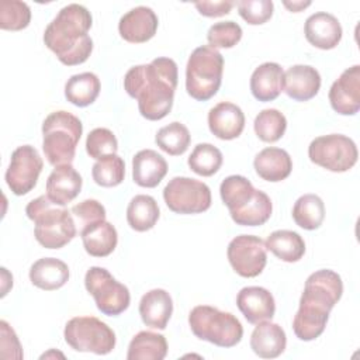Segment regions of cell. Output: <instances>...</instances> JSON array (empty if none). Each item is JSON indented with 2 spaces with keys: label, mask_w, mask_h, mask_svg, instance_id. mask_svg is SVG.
Masks as SVG:
<instances>
[{
  "label": "cell",
  "mask_w": 360,
  "mask_h": 360,
  "mask_svg": "<svg viewBox=\"0 0 360 360\" xmlns=\"http://www.w3.org/2000/svg\"><path fill=\"white\" fill-rule=\"evenodd\" d=\"M177 79V63L170 58H156L150 63L131 68L125 73L124 89L138 101L143 118L159 121L173 107Z\"/></svg>",
  "instance_id": "obj_1"
},
{
  "label": "cell",
  "mask_w": 360,
  "mask_h": 360,
  "mask_svg": "<svg viewBox=\"0 0 360 360\" xmlns=\"http://www.w3.org/2000/svg\"><path fill=\"white\" fill-rule=\"evenodd\" d=\"M343 294V283L333 270L322 269L312 273L300 300V308L292 319V330L300 340L319 338L328 323L329 312Z\"/></svg>",
  "instance_id": "obj_2"
},
{
  "label": "cell",
  "mask_w": 360,
  "mask_h": 360,
  "mask_svg": "<svg viewBox=\"0 0 360 360\" xmlns=\"http://www.w3.org/2000/svg\"><path fill=\"white\" fill-rule=\"evenodd\" d=\"M91 24V14L84 6L68 4L46 25L44 42L63 65L84 63L93 51V39L89 35Z\"/></svg>",
  "instance_id": "obj_3"
},
{
  "label": "cell",
  "mask_w": 360,
  "mask_h": 360,
  "mask_svg": "<svg viewBox=\"0 0 360 360\" xmlns=\"http://www.w3.org/2000/svg\"><path fill=\"white\" fill-rule=\"evenodd\" d=\"M27 217L34 221V235L37 242L46 249H60L77 233L76 222L66 208L53 204L46 195L28 202Z\"/></svg>",
  "instance_id": "obj_4"
},
{
  "label": "cell",
  "mask_w": 360,
  "mask_h": 360,
  "mask_svg": "<svg viewBox=\"0 0 360 360\" xmlns=\"http://www.w3.org/2000/svg\"><path fill=\"white\" fill-rule=\"evenodd\" d=\"M82 121L68 111H53L42 122V149L53 166L72 165L76 146L82 138Z\"/></svg>",
  "instance_id": "obj_5"
},
{
  "label": "cell",
  "mask_w": 360,
  "mask_h": 360,
  "mask_svg": "<svg viewBox=\"0 0 360 360\" xmlns=\"http://www.w3.org/2000/svg\"><path fill=\"white\" fill-rule=\"evenodd\" d=\"M224 56L210 45L195 48L186 66V90L197 101H207L221 87Z\"/></svg>",
  "instance_id": "obj_6"
},
{
  "label": "cell",
  "mask_w": 360,
  "mask_h": 360,
  "mask_svg": "<svg viewBox=\"0 0 360 360\" xmlns=\"http://www.w3.org/2000/svg\"><path fill=\"white\" fill-rule=\"evenodd\" d=\"M188 325L195 338L219 347H233L243 336L239 319L231 312L210 305H197L188 314Z\"/></svg>",
  "instance_id": "obj_7"
},
{
  "label": "cell",
  "mask_w": 360,
  "mask_h": 360,
  "mask_svg": "<svg viewBox=\"0 0 360 360\" xmlns=\"http://www.w3.org/2000/svg\"><path fill=\"white\" fill-rule=\"evenodd\" d=\"M66 343L76 352L108 354L115 347L114 330L96 316H75L65 325Z\"/></svg>",
  "instance_id": "obj_8"
},
{
  "label": "cell",
  "mask_w": 360,
  "mask_h": 360,
  "mask_svg": "<svg viewBox=\"0 0 360 360\" xmlns=\"http://www.w3.org/2000/svg\"><path fill=\"white\" fill-rule=\"evenodd\" d=\"M309 160L329 172L343 173L352 169L359 158L353 139L342 134H329L315 138L308 146Z\"/></svg>",
  "instance_id": "obj_9"
},
{
  "label": "cell",
  "mask_w": 360,
  "mask_h": 360,
  "mask_svg": "<svg viewBox=\"0 0 360 360\" xmlns=\"http://www.w3.org/2000/svg\"><path fill=\"white\" fill-rule=\"evenodd\" d=\"M84 287L104 315L117 316L129 307L131 295L128 287L117 281L104 267H90L84 276Z\"/></svg>",
  "instance_id": "obj_10"
},
{
  "label": "cell",
  "mask_w": 360,
  "mask_h": 360,
  "mask_svg": "<svg viewBox=\"0 0 360 360\" xmlns=\"http://www.w3.org/2000/svg\"><path fill=\"white\" fill-rule=\"evenodd\" d=\"M163 200L176 214H200L211 207V190L200 180L177 176L163 188Z\"/></svg>",
  "instance_id": "obj_11"
},
{
  "label": "cell",
  "mask_w": 360,
  "mask_h": 360,
  "mask_svg": "<svg viewBox=\"0 0 360 360\" xmlns=\"http://www.w3.org/2000/svg\"><path fill=\"white\" fill-rule=\"evenodd\" d=\"M42 167V158L34 146L22 145L14 149L6 172V183L13 194L24 195L30 193L37 186Z\"/></svg>",
  "instance_id": "obj_12"
},
{
  "label": "cell",
  "mask_w": 360,
  "mask_h": 360,
  "mask_svg": "<svg viewBox=\"0 0 360 360\" xmlns=\"http://www.w3.org/2000/svg\"><path fill=\"white\" fill-rule=\"evenodd\" d=\"M266 250V245L259 236L239 235L229 242L226 256L236 274L252 278L263 271L267 262Z\"/></svg>",
  "instance_id": "obj_13"
},
{
  "label": "cell",
  "mask_w": 360,
  "mask_h": 360,
  "mask_svg": "<svg viewBox=\"0 0 360 360\" xmlns=\"http://www.w3.org/2000/svg\"><path fill=\"white\" fill-rule=\"evenodd\" d=\"M329 103L340 115H354L360 110V66L342 72L338 80L333 82L329 90Z\"/></svg>",
  "instance_id": "obj_14"
},
{
  "label": "cell",
  "mask_w": 360,
  "mask_h": 360,
  "mask_svg": "<svg viewBox=\"0 0 360 360\" xmlns=\"http://www.w3.org/2000/svg\"><path fill=\"white\" fill-rule=\"evenodd\" d=\"M159 25L158 15L150 7L138 6L125 13L118 22L122 39L131 44H142L153 38Z\"/></svg>",
  "instance_id": "obj_15"
},
{
  "label": "cell",
  "mask_w": 360,
  "mask_h": 360,
  "mask_svg": "<svg viewBox=\"0 0 360 360\" xmlns=\"http://www.w3.org/2000/svg\"><path fill=\"white\" fill-rule=\"evenodd\" d=\"M236 305L249 323L271 321L276 312V302L271 292L263 287H243L236 297Z\"/></svg>",
  "instance_id": "obj_16"
},
{
  "label": "cell",
  "mask_w": 360,
  "mask_h": 360,
  "mask_svg": "<svg viewBox=\"0 0 360 360\" xmlns=\"http://www.w3.org/2000/svg\"><path fill=\"white\" fill-rule=\"evenodd\" d=\"M342 25L339 20L326 11L311 14L304 25L307 41L319 49H333L342 39Z\"/></svg>",
  "instance_id": "obj_17"
},
{
  "label": "cell",
  "mask_w": 360,
  "mask_h": 360,
  "mask_svg": "<svg viewBox=\"0 0 360 360\" xmlns=\"http://www.w3.org/2000/svg\"><path fill=\"white\" fill-rule=\"evenodd\" d=\"M321 89V75L309 65H294L284 72L283 91L295 101L314 98Z\"/></svg>",
  "instance_id": "obj_18"
},
{
  "label": "cell",
  "mask_w": 360,
  "mask_h": 360,
  "mask_svg": "<svg viewBox=\"0 0 360 360\" xmlns=\"http://www.w3.org/2000/svg\"><path fill=\"white\" fill-rule=\"evenodd\" d=\"M208 128L212 135L222 141L235 139L245 128V114L239 105L221 101L208 112Z\"/></svg>",
  "instance_id": "obj_19"
},
{
  "label": "cell",
  "mask_w": 360,
  "mask_h": 360,
  "mask_svg": "<svg viewBox=\"0 0 360 360\" xmlns=\"http://www.w3.org/2000/svg\"><path fill=\"white\" fill-rule=\"evenodd\" d=\"M82 176L72 165L58 166L46 180V197L56 205L72 202L82 190Z\"/></svg>",
  "instance_id": "obj_20"
},
{
  "label": "cell",
  "mask_w": 360,
  "mask_h": 360,
  "mask_svg": "<svg viewBox=\"0 0 360 360\" xmlns=\"http://www.w3.org/2000/svg\"><path fill=\"white\" fill-rule=\"evenodd\" d=\"M173 314V301L163 288H153L145 292L139 301V315L142 322L153 329H166Z\"/></svg>",
  "instance_id": "obj_21"
},
{
  "label": "cell",
  "mask_w": 360,
  "mask_h": 360,
  "mask_svg": "<svg viewBox=\"0 0 360 360\" xmlns=\"http://www.w3.org/2000/svg\"><path fill=\"white\" fill-rule=\"evenodd\" d=\"M166 173L167 162L153 149H142L132 158V179L141 187H156Z\"/></svg>",
  "instance_id": "obj_22"
},
{
  "label": "cell",
  "mask_w": 360,
  "mask_h": 360,
  "mask_svg": "<svg viewBox=\"0 0 360 360\" xmlns=\"http://www.w3.org/2000/svg\"><path fill=\"white\" fill-rule=\"evenodd\" d=\"M283 79L284 70L278 63L264 62L250 76V91L259 101H273L283 91Z\"/></svg>",
  "instance_id": "obj_23"
},
{
  "label": "cell",
  "mask_w": 360,
  "mask_h": 360,
  "mask_svg": "<svg viewBox=\"0 0 360 360\" xmlns=\"http://www.w3.org/2000/svg\"><path fill=\"white\" fill-rule=\"evenodd\" d=\"M253 167L260 179L277 183L290 176L292 170V160L287 150L269 146L255 156Z\"/></svg>",
  "instance_id": "obj_24"
},
{
  "label": "cell",
  "mask_w": 360,
  "mask_h": 360,
  "mask_svg": "<svg viewBox=\"0 0 360 360\" xmlns=\"http://www.w3.org/2000/svg\"><path fill=\"white\" fill-rule=\"evenodd\" d=\"M250 336V347L262 359L278 357L287 346V338L283 328L270 321L256 323Z\"/></svg>",
  "instance_id": "obj_25"
},
{
  "label": "cell",
  "mask_w": 360,
  "mask_h": 360,
  "mask_svg": "<svg viewBox=\"0 0 360 360\" xmlns=\"http://www.w3.org/2000/svg\"><path fill=\"white\" fill-rule=\"evenodd\" d=\"M84 250L93 257H105L111 255L118 242V233L108 221H98L80 229Z\"/></svg>",
  "instance_id": "obj_26"
},
{
  "label": "cell",
  "mask_w": 360,
  "mask_h": 360,
  "mask_svg": "<svg viewBox=\"0 0 360 360\" xmlns=\"http://www.w3.org/2000/svg\"><path fill=\"white\" fill-rule=\"evenodd\" d=\"M30 280L41 290L53 291L68 283L69 267L60 259L42 257L30 267Z\"/></svg>",
  "instance_id": "obj_27"
},
{
  "label": "cell",
  "mask_w": 360,
  "mask_h": 360,
  "mask_svg": "<svg viewBox=\"0 0 360 360\" xmlns=\"http://www.w3.org/2000/svg\"><path fill=\"white\" fill-rule=\"evenodd\" d=\"M101 90V83L97 75L83 72L73 75L65 84V97L76 107H87L96 101Z\"/></svg>",
  "instance_id": "obj_28"
},
{
  "label": "cell",
  "mask_w": 360,
  "mask_h": 360,
  "mask_svg": "<svg viewBox=\"0 0 360 360\" xmlns=\"http://www.w3.org/2000/svg\"><path fill=\"white\" fill-rule=\"evenodd\" d=\"M266 249L283 262H298L305 253V242L300 233L288 229H278L271 232L266 242Z\"/></svg>",
  "instance_id": "obj_29"
},
{
  "label": "cell",
  "mask_w": 360,
  "mask_h": 360,
  "mask_svg": "<svg viewBox=\"0 0 360 360\" xmlns=\"http://www.w3.org/2000/svg\"><path fill=\"white\" fill-rule=\"evenodd\" d=\"M167 354L166 338L150 330L138 332L128 346V360H163Z\"/></svg>",
  "instance_id": "obj_30"
},
{
  "label": "cell",
  "mask_w": 360,
  "mask_h": 360,
  "mask_svg": "<svg viewBox=\"0 0 360 360\" xmlns=\"http://www.w3.org/2000/svg\"><path fill=\"white\" fill-rule=\"evenodd\" d=\"M273 204L270 197L260 190H256L253 197L239 210L229 212L232 221L242 226H260L271 217Z\"/></svg>",
  "instance_id": "obj_31"
},
{
  "label": "cell",
  "mask_w": 360,
  "mask_h": 360,
  "mask_svg": "<svg viewBox=\"0 0 360 360\" xmlns=\"http://www.w3.org/2000/svg\"><path fill=\"white\" fill-rule=\"evenodd\" d=\"M159 215L160 211L156 200L146 194L135 195L127 207L128 225L136 232L152 229L156 225Z\"/></svg>",
  "instance_id": "obj_32"
},
{
  "label": "cell",
  "mask_w": 360,
  "mask_h": 360,
  "mask_svg": "<svg viewBox=\"0 0 360 360\" xmlns=\"http://www.w3.org/2000/svg\"><path fill=\"white\" fill-rule=\"evenodd\" d=\"M294 222L307 231L318 229L325 219V204L316 194L301 195L292 207Z\"/></svg>",
  "instance_id": "obj_33"
},
{
  "label": "cell",
  "mask_w": 360,
  "mask_h": 360,
  "mask_svg": "<svg viewBox=\"0 0 360 360\" xmlns=\"http://www.w3.org/2000/svg\"><path fill=\"white\" fill-rule=\"evenodd\" d=\"M156 145L170 156L183 155L191 142V135L188 128L179 122L173 121L169 125L162 127L155 136Z\"/></svg>",
  "instance_id": "obj_34"
},
{
  "label": "cell",
  "mask_w": 360,
  "mask_h": 360,
  "mask_svg": "<svg viewBox=\"0 0 360 360\" xmlns=\"http://www.w3.org/2000/svg\"><path fill=\"white\" fill-rule=\"evenodd\" d=\"M256 188L243 176L232 174L222 180L219 186V194L224 201V204L228 207L229 212L239 210L242 205H245L255 194Z\"/></svg>",
  "instance_id": "obj_35"
},
{
  "label": "cell",
  "mask_w": 360,
  "mask_h": 360,
  "mask_svg": "<svg viewBox=\"0 0 360 360\" xmlns=\"http://www.w3.org/2000/svg\"><path fill=\"white\" fill-rule=\"evenodd\" d=\"M253 128L260 141L273 143L284 135L287 129V120L281 111L276 108H266L256 115Z\"/></svg>",
  "instance_id": "obj_36"
},
{
  "label": "cell",
  "mask_w": 360,
  "mask_h": 360,
  "mask_svg": "<svg viewBox=\"0 0 360 360\" xmlns=\"http://www.w3.org/2000/svg\"><path fill=\"white\" fill-rule=\"evenodd\" d=\"M222 152L211 143H198L188 156V167L198 176L210 177L222 166Z\"/></svg>",
  "instance_id": "obj_37"
},
{
  "label": "cell",
  "mask_w": 360,
  "mask_h": 360,
  "mask_svg": "<svg viewBox=\"0 0 360 360\" xmlns=\"http://www.w3.org/2000/svg\"><path fill=\"white\" fill-rule=\"evenodd\" d=\"M91 176L96 184L101 187H115L125 177L124 159L115 155H108L98 159L91 169Z\"/></svg>",
  "instance_id": "obj_38"
},
{
  "label": "cell",
  "mask_w": 360,
  "mask_h": 360,
  "mask_svg": "<svg viewBox=\"0 0 360 360\" xmlns=\"http://www.w3.org/2000/svg\"><path fill=\"white\" fill-rule=\"evenodd\" d=\"M31 21V8L20 0H1L0 3V28L6 31H20L28 27Z\"/></svg>",
  "instance_id": "obj_39"
},
{
  "label": "cell",
  "mask_w": 360,
  "mask_h": 360,
  "mask_svg": "<svg viewBox=\"0 0 360 360\" xmlns=\"http://www.w3.org/2000/svg\"><path fill=\"white\" fill-rule=\"evenodd\" d=\"M118 141L112 131L107 128H94L86 138V152L90 158L98 160L108 155H115Z\"/></svg>",
  "instance_id": "obj_40"
},
{
  "label": "cell",
  "mask_w": 360,
  "mask_h": 360,
  "mask_svg": "<svg viewBox=\"0 0 360 360\" xmlns=\"http://www.w3.org/2000/svg\"><path fill=\"white\" fill-rule=\"evenodd\" d=\"M242 28L235 21H219L210 27L207 32L208 45L214 49L217 48H232L242 38Z\"/></svg>",
  "instance_id": "obj_41"
},
{
  "label": "cell",
  "mask_w": 360,
  "mask_h": 360,
  "mask_svg": "<svg viewBox=\"0 0 360 360\" xmlns=\"http://www.w3.org/2000/svg\"><path fill=\"white\" fill-rule=\"evenodd\" d=\"M236 6L239 15L250 25H260L269 21L274 8L271 0H242Z\"/></svg>",
  "instance_id": "obj_42"
},
{
  "label": "cell",
  "mask_w": 360,
  "mask_h": 360,
  "mask_svg": "<svg viewBox=\"0 0 360 360\" xmlns=\"http://www.w3.org/2000/svg\"><path fill=\"white\" fill-rule=\"evenodd\" d=\"M70 212L75 218V222L79 225L80 229H83L84 226H87L90 224L105 219L104 205L93 198L84 200V201L73 205Z\"/></svg>",
  "instance_id": "obj_43"
},
{
  "label": "cell",
  "mask_w": 360,
  "mask_h": 360,
  "mask_svg": "<svg viewBox=\"0 0 360 360\" xmlns=\"http://www.w3.org/2000/svg\"><path fill=\"white\" fill-rule=\"evenodd\" d=\"M0 330H1V357L22 359V349L13 328L6 321H1Z\"/></svg>",
  "instance_id": "obj_44"
},
{
  "label": "cell",
  "mask_w": 360,
  "mask_h": 360,
  "mask_svg": "<svg viewBox=\"0 0 360 360\" xmlns=\"http://www.w3.org/2000/svg\"><path fill=\"white\" fill-rule=\"evenodd\" d=\"M195 8L204 17H221L231 13L233 1H197Z\"/></svg>",
  "instance_id": "obj_45"
},
{
  "label": "cell",
  "mask_w": 360,
  "mask_h": 360,
  "mask_svg": "<svg viewBox=\"0 0 360 360\" xmlns=\"http://www.w3.org/2000/svg\"><path fill=\"white\" fill-rule=\"evenodd\" d=\"M283 4L292 13H300L305 7L311 6V1H283Z\"/></svg>",
  "instance_id": "obj_46"
}]
</instances>
